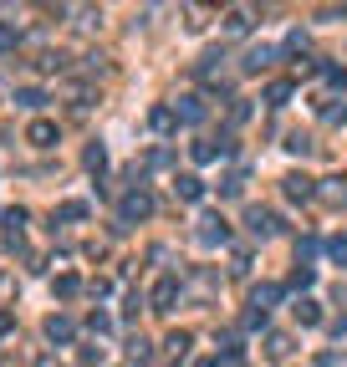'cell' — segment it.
Returning a JSON list of instances; mask_svg holds the SVG:
<instances>
[{
	"label": "cell",
	"mask_w": 347,
	"mask_h": 367,
	"mask_svg": "<svg viewBox=\"0 0 347 367\" xmlns=\"http://www.w3.org/2000/svg\"><path fill=\"white\" fill-rule=\"evenodd\" d=\"M148 123H154L159 133H174V123H179V113H174V107H154V113H148Z\"/></svg>",
	"instance_id": "obj_11"
},
{
	"label": "cell",
	"mask_w": 347,
	"mask_h": 367,
	"mask_svg": "<svg viewBox=\"0 0 347 367\" xmlns=\"http://www.w3.org/2000/svg\"><path fill=\"white\" fill-rule=\"evenodd\" d=\"M271 61H276V51H271V46H250V51H245V61H241V67H245V72H266Z\"/></svg>",
	"instance_id": "obj_8"
},
{
	"label": "cell",
	"mask_w": 347,
	"mask_h": 367,
	"mask_svg": "<svg viewBox=\"0 0 347 367\" xmlns=\"http://www.w3.org/2000/svg\"><path fill=\"white\" fill-rule=\"evenodd\" d=\"M276 296H281V286H260V291L250 296V306H255V311H266V306H271Z\"/></svg>",
	"instance_id": "obj_15"
},
{
	"label": "cell",
	"mask_w": 347,
	"mask_h": 367,
	"mask_svg": "<svg viewBox=\"0 0 347 367\" xmlns=\"http://www.w3.org/2000/svg\"><path fill=\"white\" fill-rule=\"evenodd\" d=\"M16 41H20V31L11 26V20H0V51H11V46H16Z\"/></svg>",
	"instance_id": "obj_18"
},
{
	"label": "cell",
	"mask_w": 347,
	"mask_h": 367,
	"mask_svg": "<svg viewBox=\"0 0 347 367\" xmlns=\"http://www.w3.org/2000/svg\"><path fill=\"white\" fill-rule=\"evenodd\" d=\"M200 367H220V362H214V357H200Z\"/></svg>",
	"instance_id": "obj_30"
},
{
	"label": "cell",
	"mask_w": 347,
	"mask_h": 367,
	"mask_svg": "<svg viewBox=\"0 0 347 367\" xmlns=\"http://www.w3.org/2000/svg\"><path fill=\"white\" fill-rule=\"evenodd\" d=\"M56 220H87V204H82V199H72V204H61V209H56Z\"/></svg>",
	"instance_id": "obj_17"
},
{
	"label": "cell",
	"mask_w": 347,
	"mask_h": 367,
	"mask_svg": "<svg viewBox=\"0 0 347 367\" xmlns=\"http://www.w3.org/2000/svg\"><path fill=\"white\" fill-rule=\"evenodd\" d=\"M36 367H56V357H41V362H36Z\"/></svg>",
	"instance_id": "obj_29"
},
{
	"label": "cell",
	"mask_w": 347,
	"mask_h": 367,
	"mask_svg": "<svg viewBox=\"0 0 347 367\" xmlns=\"http://www.w3.org/2000/svg\"><path fill=\"white\" fill-rule=\"evenodd\" d=\"M317 20H347V11H337V6H322V11H317Z\"/></svg>",
	"instance_id": "obj_26"
},
{
	"label": "cell",
	"mask_w": 347,
	"mask_h": 367,
	"mask_svg": "<svg viewBox=\"0 0 347 367\" xmlns=\"http://www.w3.org/2000/svg\"><path fill=\"white\" fill-rule=\"evenodd\" d=\"M322 77H327V82H332L337 92H347V72H342V67H327V72H322Z\"/></svg>",
	"instance_id": "obj_23"
},
{
	"label": "cell",
	"mask_w": 347,
	"mask_h": 367,
	"mask_svg": "<svg viewBox=\"0 0 347 367\" xmlns=\"http://www.w3.org/2000/svg\"><path fill=\"white\" fill-rule=\"evenodd\" d=\"M286 97H291V82H286V77H281V82H271V87H266V102H271V107H281Z\"/></svg>",
	"instance_id": "obj_14"
},
{
	"label": "cell",
	"mask_w": 347,
	"mask_h": 367,
	"mask_svg": "<svg viewBox=\"0 0 347 367\" xmlns=\"http://www.w3.org/2000/svg\"><path fill=\"white\" fill-rule=\"evenodd\" d=\"M77 291H82L77 275H56V296H77Z\"/></svg>",
	"instance_id": "obj_19"
},
{
	"label": "cell",
	"mask_w": 347,
	"mask_h": 367,
	"mask_svg": "<svg viewBox=\"0 0 347 367\" xmlns=\"http://www.w3.org/2000/svg\"><path fill=\"white\" fill-rule=\"evenodd\" d=\"M281 184H286V199H301V204H307V199H312V194H317L307 174H286V179H281Z\"/></svg>",
	"instance_id": "obj_4"
},
{
	"label": "cell",
	"mask_w": 347,
	"mask_h": 367,
	"mask_svg": "<svg viewBox=\"0 0 347 367\" xmlns=\"http://www.w3.org/2000/svg\"><path fill=\"white\" fill-rule=\"evenodd\" d=\"M291 311H296V321H301V327H317V321H322V306H317L312 296H301V301H296Z\"/></svg>",
	"instance_id": "obj_9"
},
{
	"label": "cell",
	"mask_w": 347,
	"mask_h": 367,
	"mask_svg": "<svg viewBox=\"0 0 347 367\" xmlns=\"http://www.w3.org/2000/svg\"><path fill=\"white\" fill-rule=\"evenodd\" d=\"M189 352V332H174L169 337V357H184Z\"/></svg>",
	"instance_id": "obj_20"
},
{
	"label": "cell",
	"mask_w": 347,
	"mask_h": 367,
	"mask_svg": "<svg viewBox=\"0 0 347 367\" xmlns=\"http://www.w3.org/2000/svg\"><path fill=\"white\" fill-rule=\"evenodd\" d=\"M26 143H36V148H51V143H56V123H51V118H36V123L26 127Z\"/></svg>",
	"instance_id": "obj_3"
},
{
	"label": "cell",
	"mask_w": 347,
	"mask_h": 367,
	"mask_svg": "<svg viewBox=\"0 0 347 367\" xmlns=\"http://www.w3.org/2000/svg\"><path fill=\"white\" fill-rule=\"evenodd\" d=\"M16 102H20V107H41V102H47V92H41V87H20Z\"/></svg>",
	"instance_id": "obj_16"
},
{
	"label": "cell",
	"mask_w": 347,
	"mask_h": 367,
	"mask_svg": "<svg viewBox=\"0 0 347 367\" xmlns=\"http://www.w3.org/2000/svg\"><path fill=\"white\" fill-rule=\"evenodd\" d=\"M174 189H179V199H205V179L200 174H179Z\"/></svg>",
	"instance_id": "obj_7"
},
{
	"label": "cell",
	"mask_w": 347,
	"mask_h": 367,
	"mask_svg": "<svg viewBox=\"0 0 347 367\" xmlns=\"http://www.w3.org/2000/svg\"><path fill=\"white\" fill-rule=\"evenodd\" d=\"M332 261H337V266H347V240H332Z\"/></svg>",
	"instance_id": "obj_27"
},
{
	"label": "cell",
	"mask_w": 347,
	"mask_h": 367,
	"mask_svg": "<svg viewBox=\"0 0 347 367\" xmlns=\"http://www.w3.org/2000/svg\"><path fill=\"white\" fill-rule=\"evenodd\" d=\"M47 337L51 342H72V321L67 316H47Z\"/></svg>",
	"instance_id": "obj_12"
},
{
	"label": "cell",
	"mask_w": 347,
	"mask_h": 367,
	"mask_svg": "<svg viewBox=\"0 0 347 367\" xmlns=\"http://www.w3.org/2000/svg\"><path fill=\"white\" fill-rule=\"evenodd\" d=\"M266 352H271V357H286V352H291V342L276 332V337H266Z\"/></svg>",
	"instance_id": "obj_21"
},
{
	"label": "cell",
	"mask_w": 347,
	"mask_h": 367,
	"mask_svg": "<svg viewBox=\"0 0 347 367\" xmlns=\"http://www.w3.org/2000/svg\"><path fill=\"white\" fill-rule=\"evenodd\" d=\"M194 240H200V245H225L230 240V230H225V220H214V214H205V220H200V230H194Z\"/></svg>",
	"instance_id": "obj_2"
},
{
	"label": "cell",
	"mask_w": 347,
	"mask_h": 367,
	"mask_svg": "<svg viewBox=\"0 0 347 367\" xmlns=\"http://www.w3.org/2000/svg\"><path fill=\"white\" fill-rule=\"evenodd\" d=\"M107 163V154H102V143H92V148H87V168H102Z\"/></svg>",
	"instance_id": "obj_25"
},
{
	"label": "cell",
	"mask_w": 347,
	"mask_h": 367,
	"mask_svg": "<svg viewBox=\"0 0 347 367\" xmlns=\"http://www.w3.org/2000/svg\"><path fill=\"white\" fill-rule=\"evenodd\" d=\"M118 214H123V225H133V220H148V214H154V199H148L143 189H128L123 199H118Z\"/></svg>",
	"instance_id": "obj_1"
},
{
	"label": "cell",
	"mask_w": 347,
	"mask_h": 367,
	"mask_svg": "<svg viewBox=\"0 0 347 367\" xmlns=\"http://www.w3.org/2000/svg\"><path fill=\"white\" fill-rule=\"evenodd\" d=\"M11 327H16V316H11V311H0V337H6Z\"/></svg>",
	"instance_id": "obj_28"
},
{
	"label": "cell",
	"mask_w": 347,
	"mask_h": 367,
	"mask_svg": "<svg viewBox=\"0 0 347 367\" xmlns=\"http://www.w3.org/2000/svg\"><path fill=\"white\" fill-rule=\"evenodd\" d=\"M245 220H250V230H255V235H276V230H281V220H276V209H250Z\"/></svg>",
	"instance_id": "obj_5"
},
{
	"label": "cell",
	"mask_w": 347,
	"mask_h": 367,
	"mask_svg": "<svg viewBox=\"0 0 347 367\" xmlns=\"http://www.w3.org/2000/svg\"><path fill=\"white\" fill-rule=\"evenodd\" d=\"M286 51H291V56H301V51H307V36L291 31V36H286Z\"/></svg>",
	"instance_id": "obj_24"
},
{
	"label": "cell",
	"mask_w": 347,
	"mask_h": 367,
	"mask_svg": "<svg viewBox=\"0 0 347 367\" xmlns=\"http://www.w3.org/2000/svg\"><path fill=\"white\" fill-rule=\"evenodd\" d=\"M174 296H179V280L164 275L159 286H154V311H169V306H174Z\"/></svg>",
	"instance_id": "obj_6"
},
{
	"label": "cell",
	"mask_w": 347,
	"mask_h": 367,
	"mask_svg": "<svg viewBox=\"0 0 347 367\" xmlns=\"http://www.w3.org/2000/svg\"><path fill=\"white\" fill-rule=\"evenodd\" d=\"M128 352H133V362H148V357H154V352H148V342H143V337H133V342H128Z\"/></svg>",
	"instance_id": "obj_22"
},
{
	"label": "cell",
	"mask_w": 347,
	"mask_h": 367,
	"mask_svg": "<svg viewBox=\"0 0 347 367\" xmlns=\"http://www.w3.org/2000/svg\"><path fill=\"white\" fill-rule=\"evenodd\" d=\"M200 118H205L200 97H179V123H200Z\"/></svg>",
	"instance_id": "obj_13"
},
{
	"label": "cell",
	"mask_w": 347,
	"mask_h": 367,
	"mask_svg": "<svg viewBox=\"0 0 347 367\" xmlns=\"http://www.w3.org/2000/svg\"><path fill=\"white\" fill-rule=\"evenodd\" d=\"M225 31H230V36H241V31H250V11H245V6H235V11H225Z\"/></svg>",
	"instance_id": "obj_10"
}]
</instances>
